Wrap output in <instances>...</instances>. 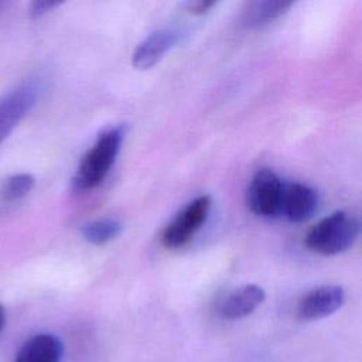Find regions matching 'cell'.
<instances>
[{
	"label": "cell",
	"mask_w": 362,
	"mask_h": 362,
	"mask_svg": "<svg viewBox=\"0 0 362 362\" xmlns=\"http://www.w3.org/2000/svg\"><path fill=\"white\" fill-rule=\"evenodd\" d=\"M34 184H35V180L31 174H27V173L14 174L10 178H7L1 192H3L4 199H7V201L21 199L30 194Z\"/></svg>",
	"instance_id": "13"
},
{
	"label": "cell",
	"mask_w": 362,
	"mask_h": 362,
	"mask_svg": "<svg viewBox=\"0 0 362 362\" xmlns=\"http://www.w3.org/2000/svg\"><path fill=\"white\" fill-rule=\"evenodd\" d=\"M212 6H215V1H204V0H195L185 3V7L192 14H204L206 13Z\"/></svg>",
	"instance_id": "15"
},
{
	"label": "cell",
	"mask_w": 362,
	"mask_h": 362,
	"mask_svg": "<svg viewBox=\"0 0 362 362\" xmlns=\"http://www.w3.org/2000/svg\"><path fill=\"white\" fill-rule=\"evenodd\" d=\"M293 1H253L249 3L243 11L242 21L247 27H257L273 21L287 13L290 7H293Z\"/></svg>",
	"instance_id": "11"
},
{
	"label": "cell",
	"mask_w": 362,
	"mask_h": 362,
	"mask_svg": "<svg viewBox=\"0 0 362 362\" xmlns=\"http://www.w3.org/2000/svg\"><path fill=\"white\" fill-rule=\"evenodd\" d=\"M122 223L112 218L95 219L82 226V236L92 245L103 246L115 240L122 233Z\"/></svg>",
	"instance_id": "12"
},
{
	"label": "cell",
	"mask_w": 362,
	"mask_h": 362,
	"mask_svg": "<svg viewBox=\"0 0 362 362\" xmlns=\"http://www.w3.org/2000/svg\"><path fill=\"white\" fill-rule=\"evenodd\" d=\"M317 206L318 197L311 187L301 182L284 184L280 215H284L291 222L300 223L308 221L315 214Z\"/></svg>",
	"instance_id": "7"
},
{
	"label": "cell",
	"mask_w": 362,
	"mask_h": 362,
	"mask_svg": "<svg viewBox=\"0 0 362 362\" xmlns=\"http://www.w3.org/2000/svg\"><path fill=\"white\" fill-rule=\"evenodd\" d=\"M40 89L37 81H27L0 96V143L35 105Z\"/></svg>",
	"instance_id": "5"
},
{
	"label": "cell",
	"mask_w": 362,
	"mask_h": 362,
	"mask_svg": "<svg viewBox=\"0 0 362 362\" xmlns=\"http://www.w3.org/2000/svg\"><path fill=\"white\" fill-rule=\"evenodd\" d=\"M284 184L270 168H259L247 187L246 201L250 211L259 216L280 215Z\"/></svg>",
	"instance_id": "4"
},
{
	"label": "cell",
	"mask_w": 362,
	"mask_h": 362,
	"mask_svg": "<svg viewBox=\"0 0 362 362\" xmlns=\"http://www.w3.org/2000/svg\"><path fill=\"white\" fill-rule=\"evenodd\" d=\"M122 140L123 132L120 127L109 129L98 137L76 170L74 177L76 189L86 191L96 188L106 178L120 151Z\"/></svg>",
	"instance_id": "2"
},
{
	"label": "cell",
	"mask_w": 362,
	"mask_h": 362,
	"mask_svg": "<svg viewBox=\"0 0 362 362\" xmlns=\"http://www.w3.org/2000/svg\"><path fill=\"white\" fill-rule=\"evenodd\" d=\"M4 322H6V313H4L3 305H0V331H1L3 327H4Z\"/></svg>",
	"instance_id": "16"
},
{
	"label": "cell",
	"mask_w": 362,
	"mask_h": 362,
	"mask_svg": "<svg viewBox=\"0 0 362 362\" xmlns=\"http://www.w3.org/2000/svg\"><path fill=\"white\" fill-rule=\"evenodd\" d=\"M180 33L175 28H161L146 37L134 49L132 64L136 69L154 66L178 41Z\"/></svg>",
	"instance_id": "9"
},
{
	"label": "cell",
	"mask_w": 362,
	"mask_h": 362,
	"mask_svg": "<svg viewBox=\"0 0 362 362\" xmlns=\"http://www.w3.org/2000/svg\"><path fill=\"white\" fill-rule=\"evenodd\" d=\"M345 303V291L337 284H324L304 293L296 305L301 321H317L337 313Z\"/></svg>",
	"instance_id": "6"
},
{
	"label": "cell",
	"mask_w": 362,
	"mask_h": 362,
	"mask_svg": "<svg viewBox=\"0 0 362 362\" xmlns=\"http://www.w3.org/2000/svg\"><path fill=\"white\" fill-rule=\"evenodd\" d=\"M61 3L59 1H49V0H38V1H34L30 7V16L33 18L35 17H40L48 11H51L52 8L58 7Z\"/></svg>",
	"instance_id": "14"
},
{
	"label": "cell",
	"mask_w": 362,
	"mask_h": 362,
	"mask_svg": "<svg viewBox=\"0 0 362 362\" xmlns=\"http://www.w3.org/2000/svg\"><path fill=\"white\" fill-rule=\"evenodd\" d=\"M64 345L52 334H37L27 339L17 352L16 362H61Z\"/></svg>",
	"instance_id": "10"
},
{
	"label": "cell",
	"mask_w": 362,
	"mask_h": 362,
	"mask_svg": "<svg viewBox=\"0 0 362 362\" xmlns=\"http://www.w3.org/2000/svg\"><path fill=\"white\" fill-rule=\"evenodd\" d=\"M1 6H3V3H1V1H0V8H1Z\"/></svg>",
	"instance_id": "17"
},
{
	"label": "cell",
	"mask_w": 362,
	"mask_h": 362,
	"mask_svg": "<svg viewBox=\"0 0 362 362\" xmlns=\"http://www.w3.org/2000/svg\"><path fill=\"white\" fill-rule=\"evenodd\" d=\"M359 235V221L344 211L334 212L317 222L305 236V246L322 256L348 250Z\"/></svg>",
	"instance_id": "1"
},
{
	"label": "cell",
	"mask_w": 362,
	"mask_h": 362,
	"mask_svg": "<svg viewBox=\"0 0 362 362\" xmlns=\"http://www.w3.org/2000/svg\"><path fill=\"white\" fill-rule=\"evenodd\" d=\"M209 208L211 198L208 195H201L191 201L165 226L161 233V243L167 249H178L185 246L205 223Z\"/></svg>",
	"instance_id": "3"
},
{
	"label": "cell",
	"mask_w": 362,
	"mask_h": 362,
	"mask_svg": "<svg viewBox=\"0 0 362 362\" xmlns=\"http://www.w3.org/2000/svg\"><path fill=\"white\" fill-rule=\"evenodd\" d=\"M266 298L264 290L257 284H245L228 296L218 304V315L222 320L233 321L250 315Z\"/></svg>",
	"instance_id": "8"
}]
</instances>
